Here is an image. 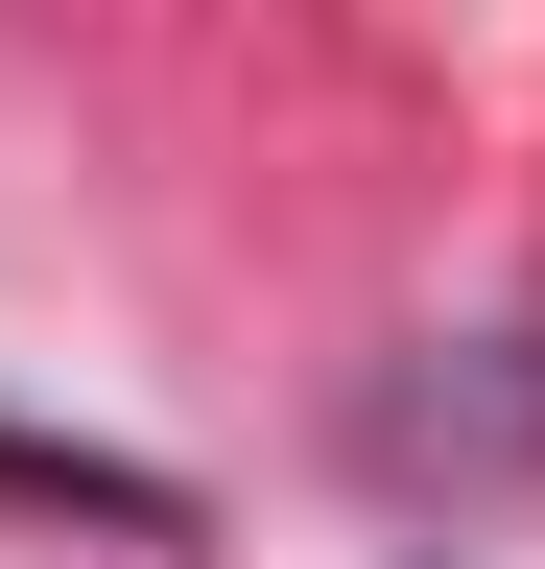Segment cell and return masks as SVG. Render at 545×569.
I'll return each mask as SVG.
<instances>
[]
</instances>
